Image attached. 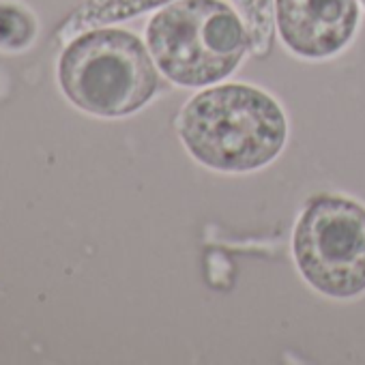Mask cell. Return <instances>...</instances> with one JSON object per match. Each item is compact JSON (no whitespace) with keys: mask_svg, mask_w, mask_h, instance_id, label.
Segmentation results:
<instances>
[{"mask_svg":"<svg viewBox=\"0 0 365 365\" xmlns=\"http://www.w3.org/2000/svg\"><path fill=\"white\" fill-rule=\"evenodd\" d=\"M39 35L35 11L20 0H0V52H24Z\"/></svg>","mask_w":365,"mask_h":365,"instance_id":"7","label":"cell"},{"mask_svg":"<svg viewBox=\"0 0 365 365\" xmlns=\"http://www.w3.org/2000/svg\"><path fill=\"white\" fill-rule=\"evenodd\" d=\"M230 5L241 14L247 26L252 39L250 54L264 58L275 37V0H230Z\"/></svg>","mask_w":365,"mask_h":365,"instance_id":"8","label":"cell"},{"mask_svg":"<svg viewBox=\"0 0 365 365\" xmlns=\"http://www.w3.org/2000/svg\"><path fill=\"white\" fill-rule=\"evenodd\" d=\"M144 41L161 76L182 88L230 78L252 52L247 26L226 0H174L148 20Z\"/></svg>","mask_w":365,"mask_h":365,"instance_id":"3","label":"cell"},{"mask_svg":"<svg viewBox=\"0 0 365 365\" xmlns=\"http://www.w3.org/2000/svg\"><path fill=\"white\" fill-rule=\"evenodd\" d=\"M176 133L200 165L245 174L279 157L288 140V120L267 91L252 84H217L182 106Z\"/></svg>","mask_w":365,"mask_h":365,"instance_id":"1","label":"cell"},{"mask_svg":"<svg viewBox=\"0 0 365 365\" xmlns=\"http://www.w3.org/2000/svg\"><path fill=\"white\" fill-rule=\"evenodd\" d=\"M292 258L299 275L329 299L365 292V207L341 194L305 200L292 228Z\"/></svg>","mask_w":365,"mask_h":365,"instance_id":"4","label":"cell"},{"mask_svg":"<svg viewBox=\"0 0 365 365\" xmlns=\"http://www.w3.org/2000/svg\"><path fill=\"white\" fill-rule=\"evenodd\" d=\"M159 73L146 41L116 26L78 33L56 65L67 101L99 118H120L146 108L161 88Z\"/></svg>","mask_w":365,"mask_h":365,"instance_id":"2","label":"cell"},{"mask_svg":"<svg viewBox=\"0 0 365 365\" xmlns=\"http://www.w3.org/2000/svg\"><path fill=\"white\" fill-rule=\"evenodd\" d=\"M361 22V0H275V33L303 61L341 54Z\"/></svg>","mask_w":365,"mask_h":365,"instance_id":"5","label":"cell"},{"mask_svg":"<svg viewBox=\"0 0 365 365\" xmlns=\"http://www.w3.org/2000/svg\"><path fill=\"white\" fill-rule=\"evenodd\" d=\"M174 0H84L61 29V37H76L82 31L114 26L138 16L159 11Z\"/></svg>","mask_w":365,"mask_h":365,"instance_id":"6","label":"cell"},{"mask_svg":"<svg viewBox=\"0 0 365 365\" xmlns=\"http://www.w3.org/2000/svg\"><path fill=\"white\" fill-rule=\"evenodd\" d=\"M361 5H363V9H365V0H361Z\"/></svg>","mask_w":365,"mask_h":365,"instance_id":"9","label":"cell"}]
</instances>
